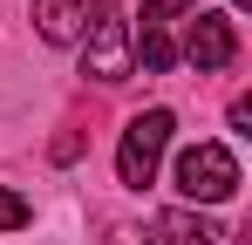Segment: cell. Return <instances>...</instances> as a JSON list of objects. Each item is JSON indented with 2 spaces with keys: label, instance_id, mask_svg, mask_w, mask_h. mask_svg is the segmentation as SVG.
Segmentation results:
<instances>
[{
  "label": "cell",
  "instance_id": "6da1fadb",
  "mask_svg": "<svg viewBox=\"0 0 252 245\" xmlns=\"http://www.w3.org/2000/svg\"><path fill=\"white\" fill-rule=\"evenodd\" d=\"M177 191L191 204H225L239 191V157H232L225 143H191V150L177 157Z\"/></svg>",
  "mask_w": 252,
  "mask_h": 245
},
{
  "label": "cell",
  "instance_id": "7a4b0ae2",
  "mask_svg": "<svg viewBox=\"0 0 252 245\" xmlns=\"http://www.w3.org/2000/svg\"><path fill=\"white\" fill-rule=\"evenodd\" d=\"M170 109H143V116H129L123 129V150H116V177H123L129 191H143L150 177H157V157H164V143H170Z\"/></svg>",
  "mask_w": 252,
  "mask_h": 245
},
{
  "label": "cell",
  "instance_id": "3957f363",
  "mask_svg": "<svg viewBox=\"0 0 252 245\" xmlns=\"http://www.w3.org/2000/svg\"><path fill=\"white\" fill-rule=\"evenodd\" d=\"M82 75H95V82H123L129 75V14L123 7H95V14H89Z\"/></svg>",
  "mask_w": 252,
  "mask_h": 245
},
{
  "label": "cell",
  "instance_id": "277c9868",
  "mask_svg": "<svg viewBox=\"0 0 252 245\" xmlns=\"http://www.w3.org/2000/svg\"><path fill=\"white\" fill-rule=\"evenodd\" d=\"M198 68H232V55H239V34H232V21L225 14H198L191 21V48H184Z\"/></svg>",
  "mask_w": 252,
  "mask_h": 245
},
{
  "label": "cell",
  "instance_id": "5b68a950",
  "mask_svg": "<svg viewBox=\"0 0 252 245\" xmlns=\"http://www.w3.org/2000/svg\"><path fill=\"white\" fill-rule=\"evenodd\" d=\"M34 21H41V41L68 48L82 34V21H89V0H34Z\"/></svg>",
  "mask_w": 252,
  "mask_h": 245
},
{
  "label": "cell",
  "instance_id": "8992f818",
  "mask_svg": "<svg viewBox=\"0 0 252 245\" xmlns=\"http://www.w3.org/2000/svg\"><path fill=\"white\" fill-rule=\"evenodd\" d=\"M157 239L164 245H232V232H218L198 211H164V218H157Z\"/></svg>",
  "mask_w": 252,
  "mask_h": 245
},
{
  "label": "cell",
  "instance_id": "52a82bcc",
  "mask_svg": "<svg viewBox=\"0 0 252 245\" xmlns=\"http://www.w3.org/2000/svg\"><path fill=\"white\" fill-rule=\"evenodd\" d=\"M136 55H143V68H150V75H164L170 61H177V48H170V34H164V28H143Z\"/></svg>",
  "mask_w": 252,
  "mask_h": 245
},
{
  "label": "cell",
  "instance_id": "ba28073f",
  "mask_svg": "<svg viewBox=\"0 0 252 245\" xmlns=\"http://www.w3.org/2000/svg\"><path fill=\"white\" fill-rule=\"evenodd\" d=\"M28 218H34V204H28V198H14V191H0V232H21Z\"/></svg>",
  "mask_w": 252,
  "mask_h": 245
},
{
  "label": "cell",
  "instance_id": "9c48e42d",
  "mask_svg": "<svg viewBox=\"0 0 252 245\" xmlns=\"http://www.w3.org/2000/svg\"><path fill=\"white\" fill-rule=\"evenodd\" d=\"M184 7H198V0H143V28H164L170 14H184Z\"/></svg>",
  "mask_w": 252,
  "mask_h": 245
},
{
  "label": "cell",
  "instance_id": "30bf717a",
  "mask_svg": "<svg viewBox=\"0 0 252 245\" xmlns=\"http://www.w3.org/2000/svg\"><path fill=\"white\" fill-rule=\"evenodd\" d=\"M232 129H252V95H232Z\"/></svg>",
  "mask_w": 252,
  "mask_h": 245
},
{
  "label": "cell",
  "instance_id": "8fae6325",
  "mask_svg": "<svg viewBox=\"0 0 252 245\" xmlns=\"http://www.w3.org/2000/svg\"><path fill=\"white\" fill-rule=\"evenodd\" d=\"M232 7H246V0H232Z\"/></svg>",
  "mask_w": 252,
  "mask_h": 245
}]
</instances>
